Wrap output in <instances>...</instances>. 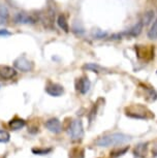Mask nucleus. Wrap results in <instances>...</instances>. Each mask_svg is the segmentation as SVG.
I'll return each instance as SVG.
<instances>
[{"label": "nucleus", "instance_id": "obj_1", "mask_svg": "<svg viewBox=\"0 0 157 158\" xmlns=\"http://www.w3.org/2000/svg\"><path fill=\"white\" fill-rule=\"evenodd\" d=\"M130 141V136L121 132L109 133L102 135L95 141V144L98 147H109V146H120Z\"/></svg>", "mask_w": 157, "mask_h": 158}, {"label": "nucleus", "instance_id": "obj_2", "mask_svg": "<svg viewBox=\"0 0 157 158\" xmlns=\"http://www.w3.org/2000/svg\"><path fill=\"white\" fill-rule=\"evenodd\" d=\"M125 115L127 117L137 119V120H148L154 118V115L148 110L146 106L141 104H134L125 108Z\"/></svg>", "mask_w": 157, "mask_h": 158}, {"label": "nucleus", "instance_id": "obj_3", "mask_svg": "<svg viewBox=\"0 0 157 158\" xmlns=\"http://www.w3.org/2000/svg\"><path fill=\"white\" fill-rule=\"evenodd\" d=\"M68 135L72 141H80L84 136V127L81 120H73L69 124L68 128Z\"/></svg>", "mask_w": 157, "mask_h": 158}, {"label": "nucleus", "instance_id": "obj_4", "mask_svg": "<svg viewBox=\"0 0 157 158\" xmlns=\"http://www.w3.org/2000/svg\"><path fill=\"white\" fill-rule=\"evenodd\" d=\"M14 65L18 70H21L23 73H28L33 69V63L25 56H21V57L17 58L14 61Z\"/></svg>", "mask_w": 157, "mask_h": 158}, {"label": "nucleus", "instance_id": "obj_5", "mask_svg": "<svg viewBox=\"0 0 157 158\" xmlns=\"http://www.w3.org/2000/svg\"><path fill=\"white\" fill-rule=\"evenodd\" d=\"M46 92L50 95V96L59 97L64 93V88L59 84L49 82L46 86Z\"/></svg>", "mask_w": 157, "mask_h": 158}, {"label": "nucleus", "instance_id": "obj_6", "mask_svg": "<svg viewBox=\"0 0 157 158\" xmlns=\"http://www.w3.org/2000/svg\"><path fill=\"white\" fill-rule=\"evenodd\" d=\"M44 126L49 131H51L53 133H60L62 131V125L61 122L57 118H51L48 121H46Z\"/></svg>", "mask_w": 157, "mask_h": 158}, {"label": "nucleus", "instance_id": "obj_7", "mask_svg": "<svg viewBox=\"0 0 157 158\" xmlns=\"http://www.w3.org/2000/svg\"><path fill=\"white\" fill-rule=\"evenodd\" d=\"M91 83L89 81L87 77H82L80 79L76 80V88L81 94H86L87 92L90 90Z\"/></svg>", "mask_w": 157, "mask_h": 158}, {"label": "nucleus", "instance_id": "obj_8", "mask_svg": "<svg viewBox=\"0 0 157 158\" xmlns=\"http://www.w3.org/2000/svg\"><path fill=\"white\" fill-rule=\"evenodd\" d=\"M17 76V71L14 68L8 65H0V77L3 80H10Z\"/></svg>", "mask_w": 157, "mask_h": 158}, {"label": "nucleus", "instance_id": "obj_9", "mask_svg": "<svg viewBox=\"0 0 157 158\" xmlns=\"http://www.w3.org/2000/svg\"><path fill=\"white\" fill-rule=\"evenodd\" d=\"M143 26H144L143 23H142V22H138L137 24H134V25H133L131 28L128 29L127 31L122 32L123 36H124V35H126V36H129V37L138 36V35H140L142 30H143Z\"/></svg>", "mask_w": 157, "mask_h": 158}, {"label": "nucleus", "instance_id": "obj_10", "mask_svg": "<svg viewBox=\"0 0 157 158\" xmlns=\"http://www.w3.org/2000/svg\"><path fill=\"white\" fill-rule=\"evenodd\" d=\"M14 22L18 24H34L35 19L25 13H19L14 17Z\"/></svg>", "mask_w": 157, "mask_h": 158}, {"label": "nucleus", "instance_id": "obj_11", "mask_svg": "<svg viewBox=\"0 0 157 158\" xmlns=\"http://www.w3.org/2000/svg\"><path fill=\"white\" fill-rule=\"evenodd\" d=\"M135 51H137V55L138 58H142V59H148L147 56L149 54L150 56L154 57V53H153V49H147L146 47L144 46H135Z\"/></svg>", "mask_w": 157, "mask_h": 158}, {"label": "nucleus", "instance_id": "obj_12", "mask_svg": "<svg viewBox=\"0 0 157 158\" xmlns=\"http://www.w3.org/2000/svg\"><path fill=\"white\" fill-rule=\"evenodd\" d=\"M8 125H10V129L19 130V129H21V128H23L25 126L26 122H25V120H23V119H21V118H14V119H13V120L10 121Z\"/></svg>", "mask_w": 157, "mask_h": 158}, {"label": "nucleus", "instance_id": "obj_13", "mask_svg": "<svg viewBox=\"0 0 157 158\" xmlns=\"http://www.w3.org/2000/svg\"><path fill=\"white\" fill-rule=\"evenodd\" d=\"M147 146H148V144H140V145H138L137 147L134 148L133 154H134L137 157H143L144 155H146Z\"/></svg>", "mask_w": 157, "mask_h": 158}, {"label": "nucleus", "instance_id": "obj_14", "mask_svg": "<svg viewBox=\"0 0 157 158\" xmlns=\"http://www.w3.org/2000/svg\"><path fill=\"white\" fill-rule=\"evenodd\" d=\"M8 20V10L4 5H0V25L6 23Z\"/></svg>", "mask_w": 157, "mask_h": 158}, {"label": "nucleus", "instance_id": "obj_15", "mask_svg": "<svg viewBox=\"0 0 157 158\" xmlns=\"http://www.w3.org/2000/svg\"><path fill=\"white\" fill-rule=\"evenodd\" d=\"M57 24L58 26L60 27L62 30H64L65 32H68L69 31V26H68V23H67L66 19H65L64 16H59L58 19H57Z\"/></svg>", "mask_w": 157, "mask_h": 158}, {"label": "nucleus", "instance_id": "obj_16", "mask_svg": "<svg viewBox=\"0 0 157 158\" xmlns=\"http://www.w3.org/2000/svg\"><path fill=\"white\" fill-rule=\"evenodd\" d=\"M147 35L150 40H156L157 38V19L154 20V22L152 23V25H151Z\"/></svg>", "mask_w": 157, "mask_h": 158}, {"label": "nucleus", "instance_id": "obj_17", "mask_svg": "<svg viewBox=\"0 0 157 158\" xmlns=\"http://www.w3.org/2000/svg\"><path fill=\"white\" fill-rule=\"evenodd\" d=\"M154 18H155V13L153 10H149L144 15V19L142 23H143V25H149V24L154 22Z\"/></svg>", "mask_w": 157, "mask_h": 158}, {"label": "nucleus", "instance_id": "obj_18", "mask_svg": "<svg viewBox=\"0 0 157 158\" xmlns=\"http://www.w3.org/2000/svg\"><path fill=\"white\" fill-rule=\"evenodd\" d=\"M83 68L86 70L94 71V73H100V70H102V67L100 66V65L96 64V63H87L83 66Z\"/></svg>", "mask_w": 157, "mask_h": 158}, {"label": "nucleus", "instance_id": "obj_19", "mask_svg": "<svg viewBox=\"0 0 157 158\" xmlns=\"http://www.w3.org/2000/svg\"><path fill=\"white\" fill-rule=\"evenodd\" d=\"M69 158H84V150L75 148L69 152Z\"/></svg>", "mask_w": 157, "mask_h": 158}, {"label": "nucleus", "instance_id": "obj_20", "mask_svg": "<svg viewBox=\"0 0 157 158\" xmlns=\"http://www.w3.org/2000/svg\"><path fill=\"white\" fill-rule=\"evenodd\" d=\"M32 153L35 155H47L53 151L52 148H32Z\"/></svg>", "mask_w": 157, "mask_h": 158}, {"label": "nucleus", "instance_id": "obj_21", "mask_svg": "<svg viewBox=\"0 0 157 158\" xmlns=\"http://www.w3.org/2000/svg\"><path fill=\"white\" fill-rule=\"evenodd\" d=\"M10 139V133L6 130L0 129V143H7Z\"/></svg>", "mask_w": 157, "mask_h": 158}, {"label": "nucleus", "instance_id": "obj_22", "mask_svg": "<svg viewBox=\"0 0 157 158\" xmlns=\"http://www.w3.org/2000/svg\"><path fill=\"white\" fill-rule=\"evenodd\" d=\"M128 147H125V148H122V149H120V150H114V151H112L111 152V156L112 157H114V158H117V157H119L121 156V155H123V154H125L127 151H128Z\"/></svg>", "mask_w": 157, "mask_h": 158}, {"label": "nucleus", "instance_id": "obj_23", "mask_svg": "<svg viewBox=\"0 0 157 158\" xmlns=\"http://www.w3.org/2000/svg\"><path fill=\"white\" fill-rule=\"evenodd\" d=\"M92 35L94 38H96V40H102V38L108 36V33H106V32H103L101 30H95L92 33Z\"/></svg>", "mask_w": 157, "mask_h": 158}, {"label": "nucleus", "instance_id": "obj_24", "mask_svg": "<svg viewBox=\"0 0 157 158\" xmlns=\"http://www.w3.org/2000/svg\"><path fill=\"white\" fill-rule=\"evenodd\" d=\"M72 31L75 32L76 34H79V35H81V34H84V28L82 27V26H78V24H75L73 25V27H72Z\"/></svg>", "mask_w": 157, "mask_h": 158}, {"label": "nucleus", "instance_id": "obj_25", "mask_svg": "<svg viewBox=\"0 0 157 158\" xmlns=\"http://www.w3.org/2000/svg\"><path fill=\"white\" fill-rule=\"evenodd\" d=\"M95 115H96V109H95V106H94L93 108L91 109V111H90V113H89V115H88L90 122L93 121V119L95 118Z\"/></svg>", "mask_w": 157, "mask_h": 158}, {"label": "nucleus", "instance_id": "obj_26", "mask_svg": "<svg viewBox=\"0 0 157 158\" xmlns=\"http://www.w3.org/2000/svg\"><path fill=\"white\" fill-rule=\"evenodd\" d=\"M0 35L1 36H6V35H10V32L6 30V29H0Z\"/></svg>", "mask_w": 157, "mask_h": 158}]
</instances>
